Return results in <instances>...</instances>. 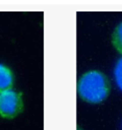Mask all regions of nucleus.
<instances>
[{"mask_svg":"<svg viewBox=\"0 0 122 130\" xmlns=\"http://www.w3.org/2000/svg\"><path fill=\"white\" fill-rule=\"evenodd\" d=\"M111 92V81L106 75L98 70L85 73L77 82V94L88 103L103 102Z\"/></svg>","mask_w":122,"mask_h":130,"instance_id":"f257e3e1","label":"nucleus"},{"mask_svg":"<svg viewBox=\"0 0 122 130\" xmlns=\"http://www.w3.org/2000/svg\"><path fill=\"white\" fill-rule=\"evenodd\" d=\"M22 94L8 90L0 94V116L4 119H14L23 111Z\"/></svg>","mask_w":122,"mask_h":130,"instance_id":"f03ea898","label":"nucleus"},{"mask_svg":"<svg viewBox=\"0 0 122 130\" xmlns=\"http://www.w3.org/2000/svg\"><path fill=\"white\" fill-rule=\"evenodd\" d=\"M14 84V76L13 73L6 66L0 63V94L12 90Z\"/></svg>","mask_w":122,"mask_h":130,"instance_id":"7ed1b4c3","label":"nucleus"},{"mask_svg":"<svg viewBox=\"0 0 122 130\" xmlns=\"http://www.w3.org/2000/svg\"><path fill=\"white\" fill-rule=\"evenodd\" d=\"M112 44L114 48L122 54V22L117 25L112 35Z\"/></svg>","mask_w":122,"mask_h":130,"instance_id":"20e7f679","label":"nucleus"},{"mask_svg":"<svg viewBox=\"0 0 122 130\" xmlns=\"http://www.w3.org/2000/svg\"><path fill=\"white\" fill-rule=\"evenodd\" d=\"M114 77L116 84L120 91H122V57L118 59L114 69Z\"/></svg>","mask_w":122,"mask_h":130,"instance_id":"39448f33","label":"nucleus"},{"mask_svg":"<svg viewBox=\"0 0 122 130\" xmlns=\"http://www.w3.org/2000/svg\"><path fill=\"white\" fill-rule=\"evenodd\" d=\"M76 130H83V129H82V127H80V126H78V125H77V128H76Z\"/></svg>","mask_w":122,"mask_h":130,"instance_id":"423d86ee","label":"nucleus"}]
</instances>
